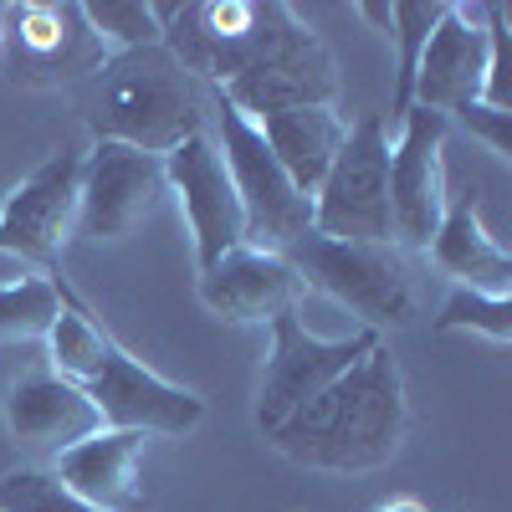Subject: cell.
<instances>
[{
  "label": "cell",
  "instance_id": "1",
  "mask_svg": "<svg viewBox=\"0 0 512 512\" xmlns=\"http://www.w3.org/2000/svg\"><path fill=\"white\" fill-rule=\"evenodd\" d=\"M410 431V405L395 354L374 344L349 374H338L328 390L297 405L267 441L313 472H374L384 466Z\"/></svg>",
  "mask_w": 512,
  "mask_h": 512
},
{
  "label": "cell",
  "instance_id": "2",
  "mask_svg": "<svg viewBox=\"0 0 512 512\" xmlns=\"http://www.w3.org/2000/svg\"><path fill=\"white\" fill-rule=\"evenodd\" d=\"M88 118H93V144H128L139 154L164 159L169 149L200 134L205 103L195 77H185L175 57L164 47H144L103 62L98 103Z\"/></svg>",
  "mask_w": 512,
  "mask_h": 512
},
{
  "label": "cell",
  "instance_id": "3",
  "mask_svg": "<svg viewBox=\"0 0 512 512\" xmlns=\"http://www.w3.org/2000/svg\"><path fill=\"white\" fill-rule=\"evenodd\" d=\"M164 41L185 77L226 88L287 31L292 11L267 0H195V6H154Z\"/></svg>",
  "mask_w": 512,
  "mask_h": 512
},
{
  "label": "cell",
  "instance_id": "4",
  "mask_svg": "<svg viewBox=\"0 0 512 512\" xmlns=\"http://www.w3.org/2000/svg\"><path fill=\"white\" fill-rule=\"evenodd\" d=\"M210 108H216V128H221V159L226 175L236 185L241 216H246V246L256 251H287L313 231V200L287 180V169L272 159L262 128L246 113H236L216 88H210Z\"/></svg>",
  "mask_w": 512,
  "mask_h": 512
},
{
  "label": "cell",
  "instance_id": "5",
  "mask_svg": "<svg viewBox=\"0 0 512 512\" xmlns=\"http://www.w3.org/2000/svg\"><path fill=\"white\" fill-rule=\"evenodd\" d=\"M287 267L297 272L303 292H323L338 308H349L354 318H364L369 333L379 328H405L415 318V292L410 277L400 267L395 246H359V241H328L318 231H308L297 246L282 251Z\"/></svg>",
  "mask_w": 512,
  "mask_h": 512
},
{
  "label": "cell",
  "instance_id": "6",
  "mask_svg": "<svg viewBox=\"0 0 512 512\" xmlns=\"http://www.w3.org/2000/svg\"><path fill=\"white\" fill-rule=\"evenodd\" d=\"M313 231L328 241L395 246L390 221V128L384 113H364L338 149L333 169L313 195Z\"/></svg>",
  "mask_w": 512,
  "mask_h": 512
},
{
  "label": "cell",
  "instance_id": "7",
  "mask_svg": "<svg viewBox=\"0 0 512 512\" xmlns=\"http://www.w3.org/2000/svg\"><path fill=\"white\" fill-rule=\"evenodd\" d=\"M374 344H379V333H369V328H359L349 338H318L297 323V313H277L272 318V354L262 369V390H256V425H262V436L277 431L318 390H328L338 374H349Z\"/></svg>",
  "mask_w": 512,
  "mask_h": 512
},
{
  "label": "cell",
  "instance_id": "8",
  "mask_svg": "<svg viewBox=\"0 0 512 512\" xmlns=\"http://www.w3.org/2000/svg\"><path fill=\"white\" fill-rule=\"evenodd\" d=\"M236 113H246L251 123H262L272 113H292V108H333L338 93V72L328 47L303 26L287 21V31L272 41V47L256 57L241 77H231L226 88H216Z\"/></svg>",
  "mask_w": 512,
  "mask_h": 512
},
{
  "label": "cell",
  "instance_id": "9",
  "mask_svg": "<svg viewBox=\"0 0 512 512\" xmlns=\"http://www.w3.org/2000/svg\"><path fill=\"white\" fill-rule=\"evenodd\" d=\"M77 190H82V154L77 149L47 154L0 205V251L57 272L62 246L77 231Z\"/></svg>",
  "mask_w": 512,
  "mask_h": 512
},
{
  "label": "cell",
  "instance_id": "10",
  "mask_svg": "<svg viewBox=\"0 0 512 512\" xmlns=\"http://www.w3.org/2000/svg\"><path fill=\"white\" fill-rule=\"evenodd\" d=\"M169 200L164 159L139 154L128 144H93L82 154V190H77V236L118 241L144 226Z\"/></svg>",
  "mask_w": 512,
  "mask_h": 512
},
{
  "label": "cell",
  "instance_id": "11",
  "mask_svg": "<svg viewBox=\"0 0 512 512\" xmlns=\"http://www.w3.org/2000/svg\"><path fill=\"white\" fill-rule=\"evenodd\" d=\"M446 139L451 118L431 108H410L400 118V139L390 144V221L400 246H431L446 216Z\"/></svg>",
  "mask_w": 512,
  "mask_h": 512
},
{
  "label": "cell",
  "instance_id": "12",
  "mask_svg": "<svg viewBox=\"0 0 512 512\" xmlns=\"http://www.w3.org/2000/svg\"><path fill=\"white\" fill-rule=\"evenodd\" d=\"M82 395L93 400L103 431H139V436H185L205 420V400L195 390L159 379L144 369L134 354H123L118 344L108 349L103 369L82 384Z\"/></svg>",
  "mask_w": 512,
  "mask_h": 512
},
{
  "label": "cell",
  "instance_id": "13",
  "mask_svg": "<svg viewBox=\"0 0 512 512\" xmlns=\"http://www.w3.org/2000/svg\"><path fill=\"white\" fill-rule=\"evenodd\" d=\"M164 180H169V195H180V205H185L200 272H205L210 262H221L226 251L246 246V216H241L236 185H231V175H226L221 149L210 144L205 134H195V139H185L180 149L164 154Z\"/></svg>",
  "mask_w": 512,
  "mask_h": 512
},
{
  "label": "cell",
  "instance_id": "14",
  "mask_svg": "<svg viewBox=\"0 0 512 512\" xmlns=\"http://www.w3.org/2000/svg\"><path fill=\"white\" fill-rule=\"evenodd\" d=\"M482 77H487V6H446L436 31L425 36V52L415 67V103L451 118L456 108L482 98Z\"/></svg>",
  "mask_w": 512,
  "mask_h": 512
},
{
  "label": "cell",
  "instance_id": "15",
  "mask_svg": "<svg viewBox=\"0 0 512 512\" xmlns=\"http://www.w3.org/2000/svg\"><path fill=\"white\" fill-rule=\"evenodd\" d=\"M297 297L303 282L277 251L236 246L200 272V303L226 323H272L277 313H297Z\"/></svg>",
  "mask_w": 512,
  "mask_h": 512
},
{
  "label": "cell",
  "instance_id": "16",
  "mask_svg": "<svg viewBox=\"0 0 512 512\" xmlns=\"http://www.w3.org/2000/svg\"><path fill=\"white\" fill-rule=\"evenodd\" d=\"M139 461H144L139 431H93L88 441L57 451L52 477L103 512H144Z\"/></svg>",
  "mask_w": 512,
  "mask_h": 512
},
{
  "label": "cell",
  "instance_id": "17",
  "mask_svg": "<svg viewBox=\"0 0 512 512\" xmlns=\"http://www.w3.org/2000/svg\"><path fill=\"white\" fill-rule=\"evenodd\" d=\"M477 185H466L456 195H446V216L431 236V262L456 277L466 292H487V297H512V256L502 251V241L482 226L477 210Z\"/></svg>",
  "mask_w": 512,
  "mask_h": 512
},
{
  "label": "cell",
  "instance_id": "18",
  "mask_svg": "<svg viewBox=\"0 0 512 512\" xmlns=\"http://www.w3.org/2000/svg\"><path fill=\"white\" fill-rule=\"evenodd\" d=\"M6 431L21 446L67 451L77 441H88L93 431H103V420L77 384H67L57 374H26L6 395Z\"/></svg>",
  "mask_w": 512,
  "mask_h": 512
},
{
  "label": "cell",
  "instance_id": "19",
  "mask_svg": "<svg viewBox=\"0 0 512 512\" xmlns=\"http://www.w3.org/2000/svg\"><path fill=\"white\" fill-rule=\"evenodd\" d=\"M262 128V139L272 149V159L287 169V180L303 190L308 200L318 195L323 175L333 169L338 149H344V134L349 123L338 118L333 108H292V113H272L256 123Z\"/></svg>",
  "mask_w": 512,
  "mask_h": 512
},
{
  "label": "cell",
  "instance_id": "20",
  "mask_svg": "<svg viewBox=\"0 0 512 512\" xmlns=\"http://www.w3.org/2000/svg\"><path fill=\"white\" fill-rule=\"evenodd\" d=\"M57 287H62V318L52 323V333H47V344H52V364H57V379H67V384H88L98 369H103V359H108V349H113V338L88 318V308L82 303H72V292H67V282L57 277Z\"/></svg>",
  "mask_w": 512,
  "mask_h": 512
},
{
  "label": "cell",
  "instance_id": "21",
  "mask_svg": "<svg viewBox=\"0 0 512 512\" xmlns=\"http://www.w3.org/2000/svg\"><path fill=\"white\" fill-rule=\"evenodd\" d=\"M77 16L88 26V36L98 41L103 62L164 41V26H159L154 6H144V0H88V6H77Z\"/></svg>",
  "mask_w": 512,
  "mask_h": 512
},
{
  "label": "cell",
  "instance_id": "22",
  "mask_svg": "<svg viewBox=\"0 0 512 512\" xmlns=\"http://www.w3.org/2000/svg\"><path fill=\"white\" fill-rule=\"evenodd\" d=\"M62 318V287L52 277H21L0 287V338H47Z\"/></svg>",
  "mask_w": 512,
  "mask_h": 512
},
{
  "label": "cell",
  "instance_id": "23",
  "mask_svg": "<svg viewBox=\"0 0 512 512\" xmlns=\"http://www.w3.org/2000/svg\"><path fill=\"white\" fill-rule=\"evenodd\" d=\"M446 16V6H420V0H400L390 6V36L400 47V72H395V98H390V118H405L415 103V67L425 52V36L436 31V21Z\"/></svg>",
  "mask_w": 512,
  "mask_h": 512
},
{
  "label": "cell",
  "instance_id": "24",
  "mask_svg": "<svg viewBox=\"0 0 512 512\" xmlns=\"http://www.w3.org/2000/svg\"><path fill=\"white\" fill-rule=\"evenodd\" d=\"M456 328H477L492 344H512V297H487V292L456 287L441 303L436 333H456Z\"/></svg>",
  "mask_w": 512,
  "mask_h": 512
},
{
  "label": "cell",
  "instance_id": "25",
  "mask_svg": "<svg viewBox=\"0 0 512 512\" xmlns=\"http://www.w3.org/2000/svg\"><path fill=\"white\" fill-rule=\"evenodd\" d=\"M72 21H77V6H21L16 11V41H21V52L36 67L67 57L72 36H77Z\"/></svg>",
  "mask_w": 512,
  "mask_h": 512
},
{
  "label": "cell",
  "instance_id": "26",
  "mask_svg": "<svg viewBox=\"0 0 512 512\" xmlns=\"http://www.w3.org/2000/svg\"><path fill=\"white\" fill-rule=\"evenodd\" d=\"M0 512H103V507L67 492L52 472L26 466V472H11L6 482H0Z\"/></svg>",
  "mask_w": 512,
  "mask_h": 512
},
{
  "label": "cell",
  "instance_id": "27",
  "mask_svg": "<svg viewBox=\"0 0 512 512\" xmlns=\"http://www.w3.org/2000/svg\"><path fill=\"white\" fill-rule=\"evenodd\" d=\"M451 123H461L466 134H477L497 159H512V113L507 108H487V103H466L451 113Z\"/></svg>",
  "mask_w": 512,
  "mask_h": 512
},
{
  "label": "cell",
  "instance_id": "28",
  "mask_svg": "<svg viewBox=\"0 0 512 512\" xmlns=\"http://www.w3.org/2000/svg\"><path fill=\"white\" fill-rule=\"evenodd\" d=\"M379 512H425L420 502H410V497H400V502H390V507H379Z\"/></svg>",
  "mask_w": 512,
  "mask_h": 512
}]
</instances>
